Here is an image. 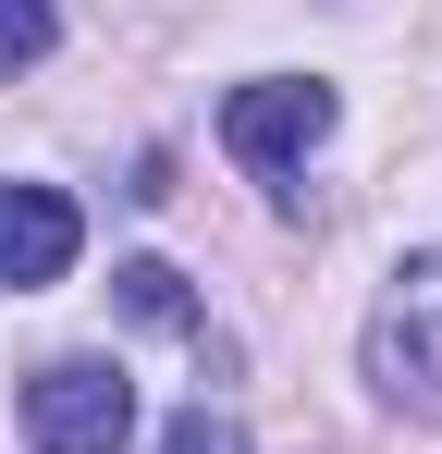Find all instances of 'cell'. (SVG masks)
<instances>
[{"mask_svg":"<svg viewBox=\"0 0 442 454\" xmlns=\"http://www.w3.org/2000/svg\"><path fill=\"white\" fill-rule=\"evenodd\" d=\"M111 295H123V319H147V332H197V295H185V270H172V258H123V270H111Z\"/></svg>","mask_w":442,"mask_h":454,"instance_id":"5b68a950","label":"cell"},{"mask_svg":"<svg viewBox=\"0 0 442 454\" xmlns=\"http://www.w3.org/2000/svg\"><path fill=\"white\" fill-rule=\"evenodd\" d=\"M62 50V0H0V74H37Z\"/></svg>","mask_w":442,"mask_h":454,"instance_id":"8992f818","label":"cell"},{"mask_svg":"<svg viewBox=\"0 0 442 454\" xmlns=\"http://www.w3.org/2000/svg\"><path fill=\"white\" fill-rule=\"evenodd\" d=\"M86 222H74L62 184H0V295H37V283H62Z\"/></svg>","mask_w":442,"mask_h":454,"instance_id":"277c9868","label":"cell"},{"mask_svg":"<svg viewBox=\"0 0 442 454\" xmlns=\"http://www.w3.org/2000/svg\"><path fill=\"white\" fill-rule=\"evenodd\" d=\"M332 136V86L320 74H271V86H233V111H221V148L246 160V172H295V160Z\"/></svg>","mask_w":442,"mask_h":454,"instance_id":"3957f363","label":"cell"},{"mask_svg":"<svg viewBox=\"0 0 442 454\" xmlns=\"http://www.w3.org/2000/svg\"><path fill=\"white\" fill-rule=\"evenodd\" d=\"M368 380H381L393 418L442 430V246L393 258V283H381V307H368Z\"/></svg>","mask_w":442,"mask_h":454,"instance_id":"6da1fadb","label":"cell"},{"mask_svg":"<svg viewBox=\"0 0 442 454\" xmlns=\"http://www.w3.org/2000/svg\"><path fill=\"white\" fill-rule=\"evenodd\" d=\"M25 442L37 454H123L136 442V380L111 356H50L25 380Z\"/></svg>","mask_w":442,"mask_h":454,"instance_id":"7a4b0ae2","label":"cell"},{"mask_svg":"<svg viewBox=\"0 0 442 454\" xmlns=\"http://www.w3.org/2000/svg\"><path fill=\"white\" fill-rule=\"evenodd\" d=\"M160 454H246V430H233L221 405H185V418L160 430Z\"/></svg>","mask_w":442,"mask_h":454,"instance_id":"52a82bcc","label":"cell"}]
</instances>
